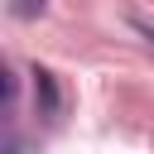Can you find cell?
<instances>
[{
    "label": "cell",
    "instance_id": "1",
    "mask_svg": "<svg viewBox=\"0 0 154 154\" xmlns=\"http://www.w3.org/2000/svg\"><path fill=\"white\" fill-rule=\"evenodd\" d=\"M10 101H14V77H10L5 67H0V111H5Z\"/></svg>",
    "mask_w": 154,
    "mask_h": 154
},
{
    "label": "cell",
    "instance_id": "2",
    "mask_svg": "<svg viewBox=\"0 0 154 154\" xmlns=\"http://www.w3.org/2000/svg\"><path fill=\"white\" fill-rule=\"evenodd\" d=\"M144 38H149V43H154V29H144Z\"/></svg>",
    "mask_w": 154,
    "mask_h": 154
}]
</instances>
